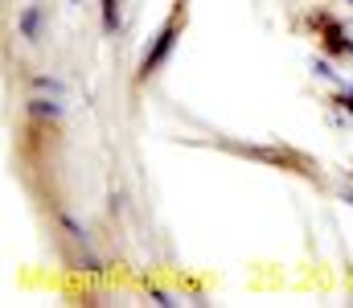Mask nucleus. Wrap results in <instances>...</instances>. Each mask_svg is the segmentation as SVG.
I'll list each match as a JSON object with an SVG mask.
<instances>
[{
	"label": "nucleus",
	"mask_w": 353,
	"mask_h": 308,
	"mask_svg": "<svg viewBox=\"0 0 353 308\" xmlns=\"http://www.w3.org/2000/svg\"><path fill=\"white\" fill-rule=\"evenodd\" d=\"M173 37H176V29H173V25H169V29H165V33L157 37L152 54H148V58H144V66H140V74H144V79H148V74H152V70H157V66H161V62L169 58V50H173Z\"/></svg>",
	"instance_id": "1"
},
{
	"label": "nucleus",
	"mask_w": 353,
	"mask_h": 308,
	"mask_svg": "<svg viewBox=\"0 0 353 308\" xmlns=\"http://www.w3.org/2000/svg\"><path fill=\"white\" fill-rule=\"evenodd\" d=\"M103 29H107V33L119 29V4H115V0H103Z\"/></svg>",
	"instance_id": "2"
},
{
	"label": "nucleus",
	"mask_w": 353,
	"mask_h": 308,
	"mask_svg": "<svg viewBox=\"0 0 353 308\" xmlns=\"http://www.w3.org/2000/svg\"><path fill=\"white\" fill-rule=\"evenodd\" d=\"M29 111H33V115H50V119H54V115H62V103H50V99H33V103H29Z\"/></svg>",
	"instance_id": "3"
},
{
	"label": "nucleus",
	"mask_w": 353,
	"mask_h": 308,
	"mask_svg": "<svg viewBox=\"0 0 353 308\" xmlns=\"http://www.w3.org/2000/svg\"><path fill=\"white\" fill-rule=\"evenodd\" d=\"M21 33H25V37H37V8H29V12L21 17Z\"/></svg>",
	"instance_id": "4"
},
{
	"label": "nucleus",
	"mask_w": 353,
	"mask_h": 308,
	"mask_svg": "<svg viewBox=\"0 0 353 308\" xmlns=\"http://www.w3.org/2000/svg\"><path fill=\"white\" fill-rule=\"evenodd\" d=\"M37 91H50V95H62V83H54V79H37Z\"/></svg>",
	"instance_id": "5"
},
{
	"label": "nucleus",
	"mask_w": 353,
	"mask_h": 308,
	"mask_svg": "<svg viewBox=\"0 0 353 308\" xmlns=\"http://www.w3.org/2000/svg\"><path fill=\"white\" fill-rule=\"evenodd\" d=\"M152 300H157V305H165V308H169V305H176V300L169 296V292H152Z\"/></svg>",
	"instance_id": "6"
},
{
	"label": "nucleus",
	"mask_w": 353,
	"mask_h": 308,
	"mask_svg": "<svg viewBox=\"0 0 353 308\" xmlns=\"http://www.w3.org/2000/svg\"><path fill=\"white\" fill-rule=\"evenodd\" d=\"M350 4H353V0H350Z\"/></svg>",
	"instance_id": "7"
}]
</instances>
